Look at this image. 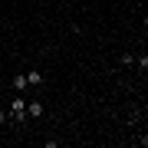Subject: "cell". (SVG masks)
<instances>
[{"instance_id":"cell-3","label":"cell","mask_w":148,"mask_h":148,"mask_svg":"<svg viewBox=\"0 0 148 148\" xmlns=\"http://www.w3.org/2000/svg\"><path fill=\"white\" fill-rule=\"evenodd\" d=\"M23 76H27V86H30V89H40V86L46 82V76H43L40 69H27Z\"/></svg>"},{"instance_id":"cell-6","label":"cell","mask_w":148,"mask_h":148,"mask_svg":"<svg viewBox=\"0 0 148 148\" xmlns=\"http://www.w3.org/2000/svg\"><path fill=\"white\" fill-rule=\"evenodd\" d=\"M0 125H13V122H10V112H7V109H0Z\"/></svg>"},{"instance_id":"cell-4","label":"cell","mask_w":148,"mask_h":148,"mask_svg":"<svg viewBox=\"0 0 148 148\" xmlns=\"http://www.w3.org/2000/svg\"><path fill=\"white\" fill-rule=\"evenodd\" d=\"M13 89H16V92H27V89H30V86H27V76H23V73H16V76H13Z\"/></svg>"},{"instance_id":"cell-2","label":"cell","mask_w":148,"mask_h":148,"mask_svg":"<svg viewBox=\"0 0 148 148\" xmlns=\"http://www.w3.org/2000/svg\"><path fill=\"white\" fill-rule=\"evenodd\" d=\"M43 115H46V106L40 99H30L27 102V119H43Z\"/></svg>"},{"instance_id":"cell-5","label":"cell","mask_w":148,"mask_h":148,"mask_svg":"<svg viewBox=\"0 0 148 148\" xmlns=\"http://www.w3.org/2000/svg\"><path fill=\"white\" fill-rule=\"evenodd\" d=\"M135 59H138V53H122L119 56V66H135Z\"/></svg>"},{"instance_id":"cell-1","label":"cell","mask_w":148,"mask_h":148,"mask_svg":"<svg viewBox=\"0 0 148 148\" xmlns=\"http://www.w3.org/2000/svg\"><path fill=\"white\" fill-rule=\"evenodd\" d=\"M10 122L13 125H27V99L23 95H16V99H10Z\"/></svg>"}]
</instances>
